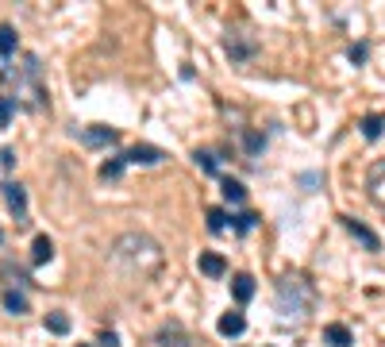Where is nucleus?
<instances>
[{
	"mask_svg": "<svg viewBox=\"0 0 385 347\" xmlns=\"http://www.w3.org/2000/svg\"><path fill=\"white\" fill-rule=\"evenodd\" d=\"M112 255H116V262H127L131 270H139V274H150V270H158V262H162L158 243L147 239V236H120Z\"/></svg>",
	"mask_w": 385,
	"mask_h": 347,
	"instance_id": "obj_1",
	"label": "nucleus"
},
{
	"mask_svg": "<svg viewBox=\"0 0 385 347\" xmlns=\"http://www.w3.org/2000/svg\"><path fill=\"white\" fill-rule=\"evenodd\" d=\"M4 78H16L12 105H16V100L27 105V108H43L46 105V89H43V81H39V58H35V54H27L23 66H16V73L4 70Z\"/></svg>",
	"mask_w": 385,
	"mask_h": 347,
	"instance_id": "obj_2",
	"label": "nucleus"
},
{
	"mask_svg": "<svg viewBox=\"0 0 385 347\" xmlns=\"http://www.w3.org/2000/svg\"><path fill=\"white\" fill-rule=\"evenodd\" d=\"M316 305V289L305 278H281L278 282V313L285 316H308Z\"/></svg>",
	"mask_w": 385,
	"mask_h": 347,
	"instance_id": "obj_3",
	"label": "nucleus"
},
{
	"mask_svg": "<svg viewBox=\"0 0 385 347\" xmlns=\"http://www.w3.org/2000/svg\"><path fill=\"white\" fill-rule=\"evenodd\" d=\"M120 158H124L127 166H158L166 158V151H158V147H150V143H135V147H127Z\"/></svg>",
	"mask_w": 385,
	"mask_h": 347,
	"instance_id": "obj_4",
	"label": "nucleus"
},
{
	"mask_svg": "<svg viewBox=\"0 0 385 347\" xmlns=\"http://www.w3.org/2000/svg\"><path fill=\"white\" fill-rule=\"evenodd\" d=\"M0 190H4L8 209L16 212V224H20V228H27V193H23V185H20V182H4Z\"/></svg>",
	"mask_w": 385,
	"mask_h": 347,
	"instance_id": "obj_5",
	"label": "nucleus"
},
{
	"mask_svg": "<svg viewBox=\"0 0 385 347\" xmlns=\"http://www.w3.org/2000/svg\"><path fill=\"white\" fill-rule=\"evenodd\" d=\"M366 190H370V201L385 209V158H378V162L370 166V174H366Z\"/></svg>",
	"mask_w": 385,
	"mask_h": 347,
	"instance_id": "obj_6",
	"label": "nucleus"
},
{
	"mask_svg": "<svg viewBox=\"0 0 385 347\" xmlns=\"http://www.w3.org/2000/svg\"><path fill=\"white\" fill-rule=\"evenodd\" d=\"M343 228H347V232H351V236H354V239H359V243H362V247H366V251H378V247H381V239H378V236H374V232H370V228H366V224H362V220H354V217H343Z\"/></svg>",
	"mask_w": 385,
	"mask_h": 347,
	"instance_id": "obj_7",
	"label": "nucleus"
},
{
	"mask_svg": "<svg viewBox=\"0 0 385 347\" xmlns=\"http://www.w3.org/2000/svg\"><path fill=\"white\" fill-rule=\"evenodd\" d=\"M223 51H228L236 62H247L250 54L258 51V43L255 39H243V35H228V39H223Z\"/></svg>",
	"mask_w": 385,
	"mask_h": 347,
	"instance_id": "obj_8",
	"label": "nucleus"
},
{
	"mask_svg": "<svg viewBox=\"0 0 385 347\" xmlns=\"http://www.w3.org/2000/svg\"><path fill=\"white\" fill-rule=\"evenodd\" d=\"M81 139H85L89 147H112L120 139V131L116 128H100V124H93V128H81Z\"/></svg>",
	"mask_w": 385,
	"mask_h": 347,
	"instance_id": "obj_9",
	"label": "nucleus"
},
{
	"mask_svg": "<svg viewBox=\"0 0 385 347\" xmlns=\"http://www.w3.org/2000/svg\"><path fill=\"white\" fill-rule=\"evenodd\" d=\"M158 343H162V347H193V340L185 336V328L177 324V321H170L162 332H158Z\"/></svg>",
	"mask_w": 385,
	"mask_h": 347,
	"instance_id": "obj_10",
	"label": "nucleus"
},
{
	"mask_svg": "<svg viewBox=\"0 0 385 347\" xmlns=\"http://www.w3.org/2000/svg\"><path fill=\"white\" fill-rule=\"evenodd\" d=\"M324 343L327 347H351L354 336H351V328H347V324H327L324 328Z\"/></svg>",
	"mask_w": 385,
	"mask_h": 347,
	"instance_id": "obj_11",
	"label": "nucleus"
},
{
	"mask_svg": "<svg viewBox=\"0 0 385 347\" xmlns=\"http://www.w3.org/2000/svg\"><path fill=\"white\" fill-rule=\"evenodd\" d=\"M231 297H236L239 305H247L250 297H255V278H250V274H236V278H231Z\"/></svg>",
	"mask_w": 385,
	"mask_h": 347,
	"instance_id": "obj_12",
	"label": "nucleus"
},
{
	"mask_svg": "<svg viewBox=\"0 0 385 347\" xmlns=\"http://www.w3.org/2000/svg\"><path fill=\"white\" fill-rule=\"evenodd\" d=\"M196 266H201V274H209V278H223V270H228V262H223V255H216V251H204Z\"/></svg>",
	"mask_w": 385,
	"mask_h": 347,
	"instance_id": "obj_13",
	"label": "nucleus"
},
{
	"mask_svg": "<svg viewBox=\"0 0 385 347\" xmlns=\"http://www.w3.org/2000/svg\"><path fill=\"white\" fill-rule=\"evenodd\" d=\"M51 259H54L51 236H35V243H31V262H35V266H43V262H51Z\"/></svg>",
	"mask_w": 385,
	"mask_h": 347,
	"instance_id": "obj_14",
	"label": "nucleus"
},
{
	"mask_svg": "<svg viewBox=\"0 0 385 347\" xmlns=\"http://www.w3.org/2000/svg\"><path fill=\"white\" fill-rule=\"evenodd\" d=\"M243 328H247L243 313H223V316H220V332H223V336H239Z\"/></svg>",
	"mask_w": 385,
	"mask_h": 347,
	"instance_id": "obj_15",
	"label": "nucleus"
},
{
	"mask_svg": "<svg viewBox=\"0 0 385 347\" xmlns=\"http://www.w3.org/2000/svg\"><path fill=\"white\" fill-rule=\"evenodd\" d=\"M223 201H231V204H243V201H247V190H243V182L228 177V182H223Z\"/></svg>",
	"mask_w": 385,
	"mask_h": 347,
	"instance_id": "obj_16",
	"label": "nucleus"
},
{
	"mask_svg": "<svg viewBox=\"0 0 385 347\" xmlns=\"http://www.w3.org/2000/svg\"><path fill=\"white\" fill-rule=\"evenodd\" d=\"M16 54V31L8 24H0V58H12Z\"/></svg>",
	"mask_w": 385,
	"mask_h": 347,
	"instance_id": "obj_17",
	"label": "nucleus"
},
{
	"mask_svg": "<svg viewBox=\"0 0 385 347\" xmlns=\"http://www.w3.org/2000/svg\"><path fill=\"white\" fill-rule=\"evenodd\" d=\"M381 131H385V120L378 116V112H370V116H362V135H366V139H378Z\"/></svg>",
	"mask_w": 385,
	"mask_h": 347,
	"instance_id": "obj_18",
	"label": "nucleus"
},
{
	"mask_svg": "<svg viewBox=\"0 0 385 347\" xmlns=\"http://www.w3.org/2000/svg\"><path fill=\"white\" fill-rule=\"evenodd\" d=\"M4 309H8V313H27V297L20 294V289H8V294H4Z\"/></svg>",
	"mask_w": 385,
	"mask_h": 347,
	"instance_id": "obj_19",
	"label": "nucleus"
},
{
	"mask_svg": "<svg viewBox=\"0 0 385 347\" xmlns=\"http://www.w3.org/2000/svg\"><path fill=\"white\" fill-rule=\"evenodd\" d=\"M46 328H51L54 336H65L70 332V316L65 313H46Z\"/></svg>",
	"mask_w": 385,
	"mask_h": 347,
	"instance_id": "obj_20",
	"label": "nucleus"
},
{
	"mask_svg": "<svg viewBox=\"0 0 385 347\" xmlns=\"http://www.w3.org/2000/svg\"><path fill=\"white\" fill-rule=\"evenodd\" d=\"M223 228H228V212H223V209H209V232H212V236H220Z\"/></svg>",
	"mask_w": 385,
	"mask_h": 347,
	"instance_id": "obj_21",
	"label": "nucleus"
},
{
	"mask_svg": "<svg viewBox=\"0 0 385 347\" xmlns=\"http://www.w3.org/2000/svg\"><path fill=\"white\" fill-rule=\"evenodd\" d=\"M124 158H108V162L105 166H100V177H105V182H112V177H120V174H124Z\"/></svg>",
	"mask_w": 385,
	"mask_h": 347,
	"instance_id": "obj_22",
	"label": "nucleus"
},
{
	"mask_svg": "<svg viewBox=\"0 0 385 347\" xmlns=\"http://www.w3.org/2000/svg\"><path fill=\"white\" fill-rule=\"evenodd\" d=\"M255 224H258L255 212H239V217H236V232H239V236H247V232L255 228Z\"/></svg>",
	"mask_w": 385,
	"mask_h": 347,
	"instance_id": "obj_23",
	"label": "nucleus"
},
{
	"mask_svg": "<svg viewBox=\"0 0 385 347\" xmlns=\"http://www.w3.org/2000/svg\"><path fill=\"white\" fill-rule=\"evenodd\" d=\"M243 143H247V151H250V155H258L262 147H266V139H262L258 131H243Z\"/></svg>",
	"mask_w": 385,
	"mask_h": 347,
	"instance_id": "obj_24",
	"label": "nucleus"
},
{
	"mask_svg": "<svg viewBox=\"0 0 385 347\" xmlns=\"http://www.w3.org/2000/svg\"><path fill=\"white\" fill-rule=\"evenodd\" d=\"M193 158H196V166H201L204 174H216V170H220V166H216V158H212L209 151H196Z\"/></svg>",
	"mask_w": 385,
	"mask_h": 347,
	"instance_id": "obj_25",
	"label": "nucleus"
},
{
	"mask_svg": "<svg viewBox=\"0 0 385 347\" xmlns=\"http://www.w3.org/2000/svg\"><path fill=\"white\" fill-rule=\"evenodd\" d=\"M12 112H16L12 97H0V128H8V124H12Z\"/></svg>",
	"mask_w": 385,
	"mask_h": 347,
	"instance_id": "obj_26",
	"label": "nucleus"
},
{
	"mask_svg": "<svg viewBox=\"0 0 385 347\" xmlns=\"http://www.w3.org/2000/svg\"><path fill=\"white\" fill-rule=\"evenodd\" d=\"M16 162V151H12V147H4V151H0V166H4V170H8V166H12Z\"/></svg>",
	"mask_w": 385,
	"mask_h": 347,
	"instance_id": "obj_27",
	"label": "nucleus"
},
{
	"mask_svg": "<svg viewBox=\"0 0 385 347\" xmlns=\"http://www.w3.org/2000/svg\"><path fill=\"white\" fill-rule=\"evenodd\" d=\"M100 347H120L116 332H100Z\"/></svg>",
	"mask_w": 385,
	"mask_h": 347,
	"instance_id": "obj_28",
	"label": "nucleus"
},
{
	"mask_svg": "<svg viewBox=\"0 0 385 347\" xmlns=\"http://www.w3.org/2000/svg\"><path fill=\"white\" fill-rule=\"evenodd\" d=\"M351 62H366V46H351Z\"/></svg>",
	"mask_w": 385,
	"mask_h": 347,
	"instance_id": "obj_29",
	"label": "nucleus"
},
{
	"mask_svg": "<svg viewBox=\"0 0 385 347\" xmlns=\"http://www.w3.org/2000/svg\"><path fill=\"white\" fill-rule=\"evenodd\" d=\"M78 347H89V343H78Z\"/></svg>",
	"mask_w": 385,
	"mask_h": 347,
	"instance_id": "obj_30",
	"label": "nucleus"
},
{
	"mask_svg": "<svg viewBox=\"0 0 385 347\" xmlns=\"http://www.w3.org/2000/svg\"><path fill=\"white\" fill-rule=\"evenodd\" d=\"M0 239H4V232H0Z\"/></svg>",
	"mask_w": 385,
	"mask_h": 347,
	"instance_id": "obj_31",
	"label": "nucleus"
}]
</instances>
